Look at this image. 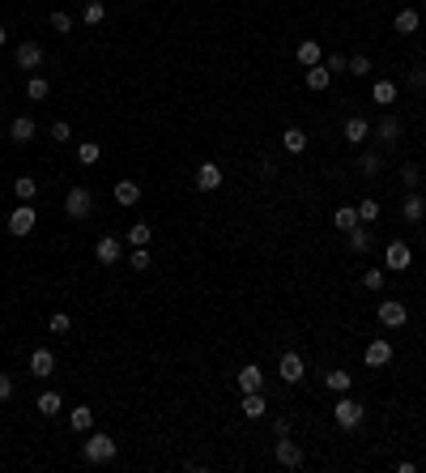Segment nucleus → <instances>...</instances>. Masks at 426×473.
Here are the masks:
<instances>
[{
    "label": "nucleus",
    "mask_w": 426,
    "mask_h": 473,
    "mask_svg": "<svg viewBox=\"0 0 426 473\" xmlns=\"http://www.w3.org/2000/svg\"><path fill=\"white\" fill-rule=\"evenodd\" d=\"M94 256L103 260V264H119V260H124V243L107 235V239H98V243H94Z\"/></svg>",
    "instance_id": "14"
},
{
    "label": "nucleus",
    "mask_w": 426,
    "mask_h": 473,
    "mask_svg": "<svg viewBox=\"0 0 426 473\" xmlns=\"http://www.w3.org/2000/svg\"><path fill=\"white\" fill-rule=\"evenodd\" d=\"M5 39H9V30H5V26H0V47H5Z\"/></svg>",
    "instance_id": "49"
},
{
    "label": "nucleus",
    "mask_w": 426,
    "mask_h": 473,
    "mask_svg": "<svg viewBox=\"0 0 426 473\" xmlns=\"http://www.w3.org/2000/svg\"><path fill=\"white\" fill-rule=\"evenodd\" d=\"M345 64H349V56H341V52L324 56V68H329V73H345Z\"/></svg>",
    "instance_id": "44"
},
{
    "label": "nucleus",
    "mask_w": 426,
    "mask_h": 473,
    "mask_svg": "<svg viewBox=\"0 0 426 473\" xmlns=\"http://www.w3.org/2000/svg\"><path fill=\"white\" fill-rule=\"evenodd\" d=\"M13 192H17V201H35V192H39V184H35L30 175H21V180L13 184Z\"/></svg>",
    "instance_id": "36"
},
{
    "label": "nucleus",
    "mask_w": 426,
    "mask_h": 473,
    "mask_svg": "<svg viewBox=\"0 0 426 473\" xmlns=\"http://www.w3.org/2000/svg\"><path fill=\"white\" fill-rule=\"evenodd\" d=\"M303 81H307V90H311V94H324V90L333 86V73L324 68V64H311V68L303 73Z\"/></svg>",
    "instance_id": "17"
},
{
    "label": "nucleus",
    "mask_w": 426,
    "mask_h": 473,
    "mask_svg": "<svg viewBox=\"0 0 426 473\" xmlns=\"http://www.w3.org/2000/svg\"><path fill=\"white\" fill-rule=\"evenodd\" d=\"M409 256H414V252H409V243H405V239H392V243L384 247V269L400 273V269L409 264Z\"/></svg>",
    "instance_id": "8"
},
{
    "label": "nucleus",
    "mask_w": 426,
    "mask_h": 473,
    "mask_svg": "<svg viewBox=\"0 0 426 473\" xmlns=\"http://www.w3.org/2000/svg\"><path fill=\"white\" fill-rule=\"evenodd\" d=\"M273 435H290V418H273Z\"/></svg>",
    "instance_id": "48"
},
{
    "label": "nucleus",
    "mask_w": 426,
    "mask_h": 473,
    "mask_svg": "<svg viewBox=\"0 0 426 473\" xmlns=\"http://www.w3.org/2000/svg\"><path fill=\"white\" fill-rule=\"evenodd\" d=\"M273 461H278L282 469H303V465H307L303 447L290 443V435H278V443H273Z\"/></svg>",
    "instance_id": "3"
},
{
    "label": "nucleus",
    "mask_w": 426,
    "mask_h": 473,
    "mask_svg": "<svg viewBox=\"0 0 426 473\" xmlns=\"http://www.w3.org/2000/svg\"><path fill=\"white\" fill-rule=\"evenodd\" d=\"M392 30H396V35H414V30H418V9H400L396 21H392Z\"/></svg>",
    "instance_id": "29"
},
{
    "label": "nucleus",
    "mask_w": 426,
    "mask_h": 473,
    "mask_svg": "<svg viewBox=\"0 0 426 473\" xmlns=\"http://www.w3.org/2000/svg\"><path fill=\"white\" fill-rule=\"evenodd\" d=\"M52 30H56V35H68V30H72V17L56 9V13H52Z\"/></svg>",
    "instance_id": "43"
},
{
    "label": "nucleus",
    "mask_w": 426,
    "mask_h": 473,
    "mask_svg": "<svg viewBox=\"0 0 426 473\" xmlns=\"http://www.w3.org/2000/svg\"><path fill=\"white\" fill-rule=\"evenodd\" d=\"M90 209H94V192L90 188H68V196H64V213L68 218H90Z\"/></svg>",
    "instance_id": "5"
},
{
    "label": "nucleus",
    "mask_w": 426,
    "mask_h": 473,
    "mask_svg": "<svg viewBox=\"0 0 426 473\" xmlns=\"http://www.w3.org/2000/svg\"><path fill=\"white\" fill-rule=\"evenodd\" d=\"M56 371V354L47 350V345H39V350L30 354V376H39V380H47Z\"/></svg>",
    "instance_id": "13"
},
{
    "label": "nucleus",
    "mask_w": 426,
    "mask_h": 473,
    "mask_svg": "<svg viewBox=\"0 0 426 473\" xmlns=\"http://www.w3.org/2000/svg\"><path fill=\"white\" fill-rule=\"evenodd\" d=\"M278 376H282V384H298V380L307 376V363H303V354L286 350V354L278 358Z\"/></svg>",
    "instance_id": "7"
},
{
    "label": "nucleus",
    "mask_w": 426,
    "mask_h": 473,
    "mask_svg": "<svg viewBox=\"0 0 426 473\" xmlns=\"http://www.w3.org/2000/svg\"><path fill=\"white\" fill-rule=\"evenodd\" d=\"M362 358H367V367H375V371L388 367V363H392V341H371Z\"/></svg>",
    "instance_id": "15"
},
{
    "label": "nucleus",
    "mask_w": 426,
    "mask_h": 473,
    "mask_svg": "<svg viewBox=\"0 0 426 473\" xmlns=\"http://www.w3.org/2000/svg\"><path fill=\"white\" fill-rule=\"evenodd\" d=\"M98 158H103V145H98V141H81V145H77V162H81V166H94Z\"/></svg>",
    "instance_id": "31"
},
{
    "label": "nucleus",
    "mask_w": 426,
    "mask_h": 473,
    "mask_svg": "<svg viewBox=\"0 0 426 473\" xmlns=\"http://www.w3.org/2000/svg\"><path fill=\"white\" fill-rule=\"evenodd\" d=\"M35 137H39V124H35L30 115H17L13 128H9V141H13V145H30Z\"/></svg>",
    "instance_id": "10"
},
{
    "label": "nucleus",
    "mask_w": 426,
    "mask_h": 473,
    "mask_svg": "<svg viewBox=\"0 0 426 473\" xmlns=\"http://www.w3.org/2000/svg\"><path fill=\"white\" fill-rule=\"evenodd\" d=\"M341 133H345V141H349V145H362V141H367V137H371V124H367V119H362V115H349V119H345V128H341Z\"/></svg>",
    "instance_id": "19"
},
{
    "label": "nucleus",
    "mask_w": 426,
    "mask_h": 473,
    "mask_svg": "<svg viewBox=\"0 0 426 473\" xmlns=\"http://www.w3.org/2000/svg\"><path fill=\"white\" fill-rule=\"evenodd\" d=\"M371 243H375V235H371V222H358V226L349 231V252H371Z\"/></svg>",
    "instance_id": "22"
},
{
    "label": "nucleus",
    "mask_w": 426,
    "mask_h": 473,
    "mask_svg": "<svg viewBox=\"0 0 426 473\" xmlns=\"http://www.w3.org/2000/svg\"><path fill=\"white\" fill-rule=\"evenodd\" d=\"M362 418H367V409H362L349 392H341V401L333 405V422H337L341 431H358V427H362Z\"/></svg>",
    "instance_id": "2"
},
{
    "label": "nucleus",
    "mask_w": 426,
    "mask_h": 473,
    "mask_svg": "<svg viewBox=\"0 0 426 473\" xmlns=\"http://www.w3.org/2000/svg\"><path fill=\"white\" fill-rule=\"evenodd\" d=\"M47 90H52V86H47V77H30L26 81V98H35V103H39V98H47Z\"/></svg>",
    "instance_id": "40"
},
{
    "label": "nucleus",
    "mask_w": 426,
    "mask_h": 473,
    "mask_svg": "<svg viewBox=\"0 0 426 473\" xmlns=\"http://www.w3.org/2000/svg\"><path fill=\"white\" fill-rule=\"evenodd\" d=\"M17 68H43V47L35 43V39H26V43H17Z\"/></svg>",
    "instance_id": "12"
},
{
    "label": "nucleus",
    "mask_w": 426,
    "mask_h": 473,
    "mask_svg": "<svg viewBox=\"0 0 426 473\" xmlns=\"http://www.w3.org/2000/svg\"><path fill=\"white\" fill-rule=\"evenodd\" d=\"M149 239H154V231H149L145 222H137V226H128V235H124V243H128V247H149Z\"/></svg>",
    "instance_id": "30"
},
{
    "label": "nucleus",
    "mask_w": 426,
    "mask_h": 473,
    "mask_svg": "<svg viewBox=\"0 0 426 473\" xmlns=\"http://www.w3.org/2000/svg\"><path fill=\"white\" fill-rule=\"evenodd\" d=\"M68 427L77 431V435L94 431V409H90V405H77V409H68Z\"/></svg>",
    "instance_id": "24"
},
{
    "label": "nucleus",
    "mask_w": 426,
    "mask_h": 473,
    "mask_svg": "<svg viewBox=\"0 0 426 473\" xmlns=\"http://www.w3.org/2000/svg\"><path fill=\"white\" fill-rule=\"evenodd\" d=\"M375 316H380L384 329H405L409 325V311H405V303H396V298H384V303L375 307Z\"/></svg>",
    "instance_id": "6"
},
{
    "label": "nucleus",
    "mask_w": 426,
    "mask_h": 473,
    "mask_svg": "<svg viewBox=\"0 0 426 473\" xmlns=\"http://www.w3.org/2000/svg\"><path fill=\"white\" fill-rule=\"evenodd\" d=\"M137 201H141V188L133 180H119L115 184V205H137Z\"/></svg>",
    "instance_id": "27"
},
{
    "label": "nucleus",
    "mask_w": 426,
    "mask_h": 473,
    "mask_svg": "<svg viewBox=\"0 0 426 473\" xmlns=\"http://www.w3.org/2000/svg\"><path fill=\"white\" fill-rule=\"evenodd\" d=\"M47 137H52L56 145H64V141H72V128H68V124H64V119H56V124H52V128H47Z\"/></svg>",
    "instance_id": "41"
},
{
    "label": "nucleus",
    "mask_w": 426,
    "mask_h": 473,
    "mask_svg": "<svg viewBox=\"0 0 426 473\" xmlns=\"http://www.w3.org/2000/svg\"><path fill=\"white\" fill-rule=\"evenodd\" d=\"M239 388H243V392H264V371H260L256 363H247V367L239 371Z\"/></svg>",
    "instance_id": "20"
},
{
    "label": "nucleus",
    "mask_w": 426,
    "mask_h": 473,
    "mask_svg": "<svg viewBox=\"0 0 426 473\" xmlns=\"http://www.w3.org/2000/svg\"><path fill=\"white\" fill-rule=\"evenodd\" d=\"M239 409H243L247 418H252V422H256V418H264V414H269L264 392H243V405H239Z\"/></svg>",
    "instance_id": "23"
},
{
    "label": "nucleus",
    "mask_w": 426,
    "mask_h": 473,
    "mask_svg": "<svg viewBox=\"0 0 426 473\" xmlns=\"http://www.w3.org/2000/svg\"><path fill=\"white\" fill-rule=\"evenodd\" d=\"M400 184H405V192H414L422 184V166L418 162H405V166H400Z\"/></svg>",
    "instance_id": "34"
},
{
    "label": "nucleus",
    "mask_w": 426,
    "mask_h": 473,
    "mask_svg": "<svg viewBox=\"0 0 426 473\" xmlns=\"http://www.w3.org/2000/svg\"><path fill=\"white\" fill-rule=\"evenodd\" d=\"M371 133H375V141H380V149H392V145L400 141V119H396V115H384Z\"/></svg>",
    "instance_id": "9"
},
{
    "label": "nucleus",
    "mask_w": 426,
    "mask_h": 473,
    "mask_svg": "<svg viewBox=\"0 0 426 473\" xmlns=\"http://www.w3.org/2000/svg\"><path fill=\"white\" fill-rule=\"evenodd\" d=\"M128 264H133L137 273H145V269H149V247H133V256H128Z\"/></svg>",
    "instance_id": "42"
},
{
    "label": "nucleus",
    "mask_w": 426,
    "mask_h": 473,
    "mask_svg": "<svg viewBox=\"0 0 426 473\" xmlns=\"http://www.w3.org/2000/svg\"><path fill=\"white\" fill-rule=\"evenodd\" d=\"M13 392H17L13 376H5V371H0V401H13Z\"/></svg>",
    "instance_id": "45"
},
{
    "label": "nucleus",
    "mask_w": 426,
    "mask_h": 473,
    "mask_svg": "<svg viewBox=\"0 0 426 473\" xmlns=\"http://www.w3.org/2000/svg\"><path fill=\"white\" fill-rule=\"evenodd\" d=\"M358 171L367 180H375L384 171V149H362V158H358Z\"/></svg>",
    "instance_id": "21"
},
{
    "label": "nucleus",
    "mask_w": 426,
    "mask_h": 473,
    "mask_svg": "<svg viewBox=\"0 0 426 473\" xmlns=\"http://www.w3.org/2000/svg\"><path fill=\"white\" fill-rule=\"evenodd\" d=\"M358 222H362V218H358V205H341V209L333 213V226H337V231H345V235L354 231Z\"/></svg>",
    "instance_id": "25"
},
{
    "label": "nucleus",
    "mask_w": 426,
    "mask_h": 473,
    "mask_svg": "<svg viewBox=\"0 0 426 473\" xmlns=\"http://www.w3.org/2000/svg\"><path fill=\"white\" fill-rule=\"evenodd\" d=\"M384 282H388L384 269H367V273H362V286H367V290H384Z\"/></svg>",
    "instance_id": "38"
},
{
    "label": "nucleus",
    "mask_w": 426,
    "mask_h": 473,
    "mask_svg": "<svg viewBox=\"0 0 426 473\" xmlns=\"http://www.w3.org/2000/svg\"><path fill=\"white\" fill-rule=\"evenodd\" d=\"M35 409H43V418H56V414L64 409V401H60V392H43Z\"/></svg>",
    "instance_id": "33"
},
{
    "label": "nucleus",
    "mask_w": 426,
    "mask_h": 473,
    "mask_svg": "<svg viewBox=\"0 0 426 473\" xmlns=\"http://www.w3.org/2000/svg\"><path fill=\"white\" fill-rule=\"evenodd\" d=\"M81 456H86L90 465H107V461H115V439H111L107 431H86Z\"/></svg>",
    "instance_id": "1"
},
{
    "label": "nucleus",
    "mask_w": 426,
    "mask_h": 473,
    "mask_svg": "<svg viewBox=\"0 0 426 473\" xmlns=\"http://www.w3.org/2000/svg\"><path fill=\"white\" fill-rule=\"evenodd\" d=\"M68 329H72V320H68L64 311H56V316H52V333L60 337V333H68Z\"/></svg>",
    "instance_id": "46"
},
{
    "label": "nucleus",
    "mask_w": 426,
    "mask_h": 473,
    "mask_svg": "<svg viewBox=\"0 0 426 473\" xmlns=\"http://www.w3.org/2000/svg\"><path fill=\"white\" fill-rule=\"evenodd\" d=\"M405 81H409L414 90H422V86H426V68H409V73H405Z\"/></svg>",
    "instance_id": "47"
},
{
    "label": "nucleus",
    "mask_w": 426,
    "mask_h": 473,
    "mask_svg": "<svg viewBox=\"0 0 426 473\" xmlns=\"http://www.w3.org/2000/svg\"><path fill=\"white\" fill-rule=\"evenodd\" d=\"M196 188L200 192H217L222 188V166L217 162H200L196 166Z\"/></svg>",
    "instance_id": "11"
},
{
    "label": "nucleus",
    "mask_w": 426,
    "mask_h": 473,
    "mask_svg": "<svg viewBox=\"0 0 426 473\" xmlns=\"http://www.w3.org/2000/svg\"><path fill=\"white\" fill-rule=\"evenodd\" d=\"M81 17H86V26H98V21L107 17V5H103V0H90V5L81 9Z\"/></svg>",
    "instance_id": "35"
},
{
    "label": "nucleus",
    "mask_w": 426,
    "mask_h": 473,
    "mask_svg": "<svg viewBox=\"0 0 426 473\" xmlns=\"http://www.w3.org/2000/svg\"><path fill=\"white\" fill-rule=\"evenodd\" d=\"M371 98H375V103H380V107H388V103H396V81H375L371 86Z\"/></svg>",
    "instance_id": "28"
},
{
    "label": "nucleus",
    "mask_w": 426,
    "mask_h": 473,
    "mask_svg": "<svg viewBox=\"0 0 426 473\" xmlns=\"http://www.w3.org/2000/svg\"><path fill=\"white\" fill-rule=\"evenodd\" d=\"M324 384H329L333 392H349V384H354V376H349V371H341V367H333L329 376H324Z\"/></svg>",
    "instance_id": "32"
},
{
    "label": "nucleus",
    "mask_w": 426,
    "mask_h": 473,
    "mask_svg": "<svg viewBox=\"0 0 426 473\" xmlns=\"http://www.w3.org/2000/svg\"><path fill=\"white\" fill-rule=\"evenodd\" d=\"M282 149H286V154H303V149H307V133L303 128H286L282 133Z\"/></svg>",
    "instance_id": "26"
},
{
    "label": "nucleus",
    "mask_w": 426,
    "mask_h": 473,
    "mask_svg": "<svg viewBox=\"0 0 426 473\" xmlns=\"http://www.w3.org/2000/svg\"><path fill=\"white\" fill-rule=\"evenodd\" d=\"M345 73H349V77H367V73H371V60H367V56H349Z\"/></svg>",
    "instance_id": "39"
},
{
    "label": "nucleus",
    "mask_w": 426,
    "mask_h": 473,
    "mask_svg": "<svg viewBox=\"0 0 426 473\" xmlns=\"http://www.w3.org/2000/svg\"><path fill=\"white\" fill-rule=\"evenodd\" d=\"M294 56H298V64H303V68H311V64H324V47L316 39H303V43L294 47Z\"/></svg>",
    "instance_id": "16"
},
{
    "label": "nucleus",
    "mask_w": 426,
    "mask_h": 473,
    "mask_svg": "<svg viewBox=\"0 0 426 473\" xmlns=\"http://www.w3.org/2000/svg\"><path fill=\"white\" fill-rule=\"evenodd\" d=\"M400 218H405V222H422L426 218V201L418 196V188L405 192V201H400Z\"/></svg>",
    "instance_id": "18"
},
{
    "label": "nucleus",
    "mask_w": 426,
    "mask_h": 473,
    "mask_svg": "<svg viewBox=\"0 0 426 473\" xmlns=\"http://www.w3.org/2000/svg\"><path fill=\"white\" fill-rule=\"evenodd\" d=\"M358 218H362V222H380V201H375V196L358 201Z\"/></svg>",
    "instance_id": "37"
},
{
    "label": "nucleus",
    "mask_w": 426,
    "mask_h": 473,
    "mask_svg": "<svg viewBox=\"0 0 426 473\" xmlns=\"http://www.w3.org/2000/svg\"><path fill=\"white\" fill-rule=\"evenodd\" d=\"M35 222H39V213H35V205H30V201H21V205H13V209H9V235H17V239H26V235L35 231Z\"/></svg>",
    "instance_id": "4"
}]
</instances>
